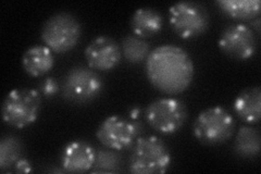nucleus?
Returning <instances> with one entry per match:
<instances>
[{"instance_id":"obj_1","label":"nucleus","mask_w":261,"mask_h":174,"mask_svg":"<svg viewBox=\"0 0 261 174\" xmlns=\"http://www.w3.org/2000/svg\"><path fill=\"white\" fill-rule=\"evenodd\" d=\"M145 72L150 84L159 92L178 95L191 86L195 67L192 58L183 48L162 45L147 57Z\"/></svg>"},{"instance_id":"obj_2","label":"nucleus","mask_w":261,"mask_h":174,"mask_svg":"<svg viewBox=\"0 0 261 174\" xmlns=\"http://www.w3.org/2000/svg\"><path fill=\"white\" fill-rule=\"evenodd\" d=\"M130 148L132 151L128 158V171L130 173H165L172 162L168 145L158 136H140Z\"/></svg>"},{"instance_id":"obj_3","label":"nucleus","mask_w":261,"mask_h":174,"mask_svg":"<svg viewBox=\"0 0 261 174\" xmlns=\"http://www.w3.org/2000/svg\"><path fill=\"white\" fill-rule=\"evenodd\" d=\"M82 36V26L74 14L57 12L43 24L40 31L45 46L53 53L65 54L74 48Z\"/></svg>"},{"instance_id":"obj_4","label":"nucleus","mask_w":261,"mask_h":174,"mask_svg":"<svg viewBox=\"0 0 261 174\" xmlns=\"http://www.w3.org/2000/svg\"><path fill=\"white\" fill-rule=\"evenodd\" d=\"M193 131L195 137L203 145H221L233 136L235 120L223 107H210L197 115Z\"/></svg>"},{"instance_id":"obj_5","label":"nucleus","mask_w":261,"mask_h":174,"mask_svg":"<svg viewBox=\"0 0 261 174\" xmlns=\"http://www.w3.org/2000/svg\"><path fill=\"white\" fill-rule=\"evenodd\" d=\"M42 96L38 90L16 88L5 98L2 113L6 124L15 129L27 128L34 123L40 113Z\"/></svg>"},{"instance_id":"obj_6","label":"nucleus","mask_w":261,"mask_h":174,"mask_svg":"<svg viewBox=\"0 0 261 174\" xmlns=\"http://www.w3.org/2000/svg\"><path fill=\"white\" fill-rule=\"evenodd\" d=\"M102 78L96 70L75 65L65 74L62 83V97L73 105H85L94 102L103 90Z\"/></svg>"},{"instance_id":"obj_7","label":"nucleus","mask_w":261,"mask_h":174,"mask_svg":"<svg viewBox=\"0 0 261 174\" xmlns=\"http://www.w3.org/2000/svg\"><path fill=\"white\" fill-rule=\"evenodd\" d=\"M169 23L183 39H194L205 34L210 27V14L206 6L197 2H182L169 9Z\"/></svg>"},{"instance_id":"obj_8","label":"nucleus","mask_w":261,"mask_h":174,"mask_svg":"<svg viewBox=\"0 0 261 174\" xmlns=\"http://www.w3.org/2000/svg\"><path fill=\"white\" fill-rule=\"evenodd\" d=\"M146 121L158 133L172 135L181 130L189 118L185 104L177 98L165 97L150 103L145 111Z\"/></svg>"},{"instance_id":"obj_9","label":"nucleus","mask_w":261,"mask_h":174,"mask_svg":"<svg viewBox=\"0 0 261 174\" xmlns=\"http://www.w3.org/2000/svg\"><path fill=\"white\" fill-rule=\"evenodd\" d=\"M142 132L143 127L137 120L111 115L98 127L96 137L105 147L121 152L132 147Z\"/></svg>"},{"instance_id":"obj_10","label":"nucleus","mask_w":261,"mask_h":174,"mask_svg":"<svg viewBox=\"0 0 261 174\" xmlns=\"http://www.w3.org/2000/svg\"><path fill=\"white\" fill-rule=\"evenodd\" d=\"M220 51L235 60H248L254 57L258 40L255 32L248 26L239 23L225 27L218 41Z\"/></svg>"},{"instance_id":"obj_11","label":"nucleus","mask_w":261,"mask_h":174,"mask_svg":"<svg viewBox=\"0 0 261 174\" xmlns=\"http://www.w3.org/2000/svg\"><path fill=\"white\" fill-rule=\"evenodd\" d=\"M122 51L116 40L109 36L94 38L85 49L88 67L97 71H110L120 63Z\"/></svg>"},{"instance_id":"obj_12","label":"nucleus","mask_w":261,"mask_h":174,"mask_svg":"<svg viewBox=\"0 0 261 174\" xmlns=\"http://www.w3.org/2000/svg\"><path fill=\"white\" fill-rule=\"evenodd\" d=\"M96 159L95 148L84 140H73L60 153V164L64 172L85 173L91 171Z\"/></svg>"},{"instance_id":"obj_13","label":"nucleus","mask_w":261,"mask_h":174,"mask_svg":"<svg viewBox=\"0 0 261 174\" xmlns=\"http://www.w3.org/2000/svg\"><path fill=\"white\" fill-rule=\"evenodd\" d=\"M238 117L248 124H257L261 118V89L252 86L242 90L233 104Z\"/></svg>"},{"instance_id":"obj_14","label":"nucleus","mask_w":261,"mask_h":174,"mask_svg":"<svg viewBox=\"0 0 261 174\" xmlns=\"http://www.w3.org/2000/svg\"><path fill=\"white\" fill-rule=\"evenodd\" d=\"M55 65L53 52L45 45H36L23 54L22 67L27 74L33 78L43 77Z\"/></svg>"},{"instance_id":"obj_15","label":"nucleus","mask_w":261,"mask_h":174,"mask_svg":"<svg viewBox=\"0 0 261 174\" xmlns=\"http://www.w3.org/2000/svg\"><path fill=\"white\" fill-rule=\"evenodd\" d=\"M163 27V15L153 8H140L130 18V28L134 35L148 38L157 35Z\"/></svg>"},{"instance_id":"obj_16","label":"nucleus","mask_w":261,"mask_h":174,"mask_svg":"<svg viewBox=\"0 0 261 174\" xmlns=\"http://www.w3.org/2000/svg\"><path fill=\"white\" fill-rule=\"evenodd\" d=\"M215 4L224 15L238 21H251L261 12L259 0H217Z\"/></svg>"},{"instance_id":"obj_17","label":"nucleus","mask_w":261,"mask_h":174,"mask_svg":"<svg viewBox=\"0 0 261 174\" xmlns=\"http://www.w3.org/2000/svg\"><path fill=\"white\" fill-rule=\"evenodd\" d=\"M260 144L261 137L256 128L242 127L235 137L234 151L244 159H254L259 156Z\"/></svg>"},{"instance_id":"obj_18","label":"nucleus","mask_w":261,"mask_h":174,"mask_svg":"<svg viewBox=\"0 0 261 174\" xmlns=\"http://www.w3.org/2000/svg\"><path fill=\"white\" fill-rule=\"evenodd\" d=\"M122 55L130 64H138L146 61L150 54V45L144 38L136 35H126L122 39Z\"/></svg>"},{"instance_id":"obj_19","label":"nucleus","mask_w":261,"mask_h":174,"mask_svg":"<svg viewBox=\"0 0 261 174\" xmlns=\"http://www.w3.org/2000/svg\"><path fill=\"white\" fill-rule=\"evenodd\" d=\"M23 144L21 139L12 134L3 136L0 140V169L6 171L13 167L14 163L22 158Z\"/></svg>"},{"instance_id":"obj_20","label":"nucleus","mask_w":261,"mask_h":174,"mask_svg":"<svg viewBox=\"0 0 261 174\" xmlns=\"http://www.w3.org/2000/svg\"><path fill=\"white\" fill-rule=\"evenodd\" d=\"M122 170V158L118 151L100 148L96 151V159L92 168L93 173H119Z\"/></svg>"},{"instance_id":"obj_21","label":"nucleus","mask_w":261,"mask_h":174,"mask_svg":"<svg viewBox=\"0 0 261 174\" xmlns=\"http://www.w3.org/2000/svg\"><path fill=\"white\" fill-rule=\"evenodd\" d=\"M60 89V84L59 82L57 81V79L49 77L39 83L37 90L40 96H42V98L44 97L46 99H50L58 95Z\"/></svg>"},{"instance_id":"obj_22","label":"nucleus","mask_w":261,"mask_h":174,"mask_svg":"<svg viewBox=\"0 0 261 174\" xmlns=\"http://www.w3.org/2000/svg\"><path fill=\"white\" fill-rule=\"evenodd\" d=\"M13 170L16 173H31L33 171L32 163L25 159V158H20L13 165Z\"/></svg>"},{"instance_id":"obj_23","label":"nucleus","mask_w":261,"mask_h":174,"mask_svg":"<svg viewBox=\"0 0 261 174\" xmlns=\"http://www.w3.org/2000/svg\"><path fill=\"white\" fill-rule=\"evenodd\" d=\"M141 108H138V107H132L129 109V111H128V115H129V119L130 120H138V118L141 117Z\"/></svg>"},{"instance_id":"obj_24","label":"nucleus","mask_w":261,"mask_h":174,"mask_svg":"<svg viewBox=\"0 0 261 174\" xmlns=\"http://www.w3.org/2000/svg\"><path fill=\"white\" fill-rule=\"evenodd\" d=\"M250 24H251V27H252L251 30L252 31L255 30L256 35H259L260 34V18H259V16H258V18L254 19V20H251Z\"/></svg>"}]
</instances>
